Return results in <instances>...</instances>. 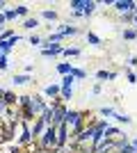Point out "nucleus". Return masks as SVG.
I'll return each mask as SVG.
<instances>
[{
	"instance_id": "obj_14",
	"label": "nucleus",
	"mask_w": 137,
	"mask_h": 153,
	"mask_svg": "<svg viewBox=\"0 0 137 153\" xmlns=\"http://www.w3.org/2000/svg\"><path fill=\"white\" fill-rule=\"evenodd\" d=\"M30 82V76L27 73H23V76H14V85H25Z\"/></svg>"
},
{
	"instance_id": "obj_19",
	"label": "nucleus",
	"mask_w": 137,
	"mask_h": 153,
	"mask_svg": "<svg viewBox=\"0 0 137 153\" xmlns=\"http://www.w3.org/2000/svg\"><path fill=\"white\" fill-rule=\"evenodd\" d=\"M62 53H64L66 57H73V55H80V51H78V48H64Z\"/></svg>"
},
{
	"instance_id": "obj_31",
	"label": "nucleus",
	"mask_w": 137,
	"mask_h": 153,
	"mask_svg": "<svg viewBox=\"0 0 137 153\" xmlns=\"http://www.w3.org/2000/svg\"><path fill=\"white\" fill-rule=\"evenodd\" d=\"M135 23H137V14H135Z\"/></svg>"
},
{
	"instance_id": "obj_8",
	"label": "nucleus",
	"mask_w": 137,
	"mask_h": 153,
	"mask_svg": "<svg viewBox=\"0 0 137 153\" xmlns=\"http://www.w3.org/2000/svg\"><path fill=\"white\" fill-rule=\"evenodd\" d=\"M64 51L62 46H57V44H53L50 48H44V57H53V55H59V53Z\"/></svg>"
},
{
	"instance_id": "obj_3",
	"label": "nucleus",
	"mask_w": 137,
	"mask_h": 153,
	"mask_svg": "<svg viewBox=\"0 0 137 153\" xmlns=\"http://www.w3.org/2000/svg\"><path fill=\"white\" fill-rule=\"evenodd\" d=\"M73 9V16H89V14H94V9H96V2H91V0H73L71 5H69Z\"/></svg>"
},
{
	"instance_id": "obj_1",
	"label": "nucleus",
	"mask_w": 137,
	"mask_h": 153,
	"mask_svg": "<svg viewBox=\"0 0 137 153\" xmlns=\"http://www.w3.org/2000/svg\"><path fill=\"white\" fill-rule=\"evenodd\" d=\"M39 146L44 149V151H50V149H57V128L55 126H48L41 133V142Z\"/></svg>"
},
{
	"instance_id": "obj_7",
	"label": "nucleus",
	"mask_w": 137,
	"mask_h": 153,
	"mask_svg": "<svg viewBox=\"0 0 137 153\" xmlns=\"http://www.w3.org/2000/svg\"><path fill=\"white\" fill-rule=\"evenodd\" d=\"M14 44H19V34H14L12 39H5V41H0V51H2V55H7V53L12 51Z\"/></svg>"
},
{
	"instance_id": "obj_29",
	"label": "nucleus",
	"mask_w": 137,
	"mask_h": 153,
	"mask_svg": "<svg viewBox=\"0 0 137 153\" xmlns=\"http://www.w3.org/2000/svg\"><path fill=\"white\" fill-rule=\"evenodd\" d=\"M2 7H5V2H2V0H0V9H2Z\"/></svg>"
},
{
	"instance_id": "obj_18",
	"label": "nucleus",
	"mask_w": 137,
	"mask_h": 153,
	"mask_svg": "<svg viewBox=\"0 0 137 153\" xmlns=\"http://www.w3.org/2000/svg\"><path fill=\"white\" fill-rule=\"evenodd\" d=\"M41 16H44V19H48V21H55V19H57V14L50 12V9H44V12H41Z\"/></svg>"
},
{
	"instance_id": "obj_5",
	"label": "nucleus",
	"mask_w": 137,
	"mask_h": 153,
	"mask_svg": "<svg viewBox=\"0 0 137 153\" xmlns=\"http://www.w3.org/2000/svg\"><path fill=\"white\" fill-rule=\"evenodd\" d=\"M105 128H107V123H105V121H98V123H96V128H94V135H91V142H94V146H96V144H101V142H103Z\"/></svg>"
},
{
	"instance_id": "obj_10",
	"label": "nucleus",
	"mask_w": 137,
	"mask_h": 153,
	"mask_svg": "<svg viewBox=\"0 0 137 153\" xmlns=\"http://www.w3.org/2000/svg\"><path fill=\"white\" fill-rule=\"evenodd\" d=\"M0 98H2V103H5V105H14V103H16V96H14L12 91H2V96H0Z\"/></svg>"
},
{
	"instance_id": "obj_2",
	"label": "nucleus",
	"mask_w": 137,
	"mask_h": 153,
	"mask_svg": "<svg viewBox=\"0 0 137 153\" xmlns=\"http://www.w3.org/2000/svg\"><path fill=\"white\" fill-rule=\"evenodd\" d=\"M85 119H87L85 112H76V110H69V112H66V126H71V130H73L76 135L82 130V123H85Z\"/></svg>"
},
{
	"instance_id": "obj_11",
	"label": "nucleus",
	"mask_w": 137,
	"mask_h": 153,
	"mask_svg": "<svg viewBox=\"0 0 137 153\" xmlns=\"http://www.w3.org/2000/svg\"><path fill=\"white\" fill-rule=\"evenodd\" d=\"M96 78H98V80H114V78H117V73H110V71H98Z\"/></svg>"
},
{
	"instance_id": "obj_16",
	"label": "nucleus",
	"mask_w": 137,
	"mask_h": 153,
	"mask_svg": "<svg viewBox=\"0 0 137 153\" xmlns=\"http://www.w3.org/2000/svg\"><path fill=\"white\" fill-rule=\"evenodd\" d=\"M87 41H89V44H94V46H101V39H98L94 32H87Z\"/></svg>"
},
{
	"instance_id": "obj_24",
	"label": "nucleus",
	"mask_w": 137,
	"mask_h": 153,
	"mask_svg": "<svg viewBox=\"0 0 137 153\" xmlns=\"http://www.w3.org/2000/svg\"><path fill=\"white\" fill-rule=\"evenodd\" d=\"M5 69H7V57L2 55V57H0V71H5Z\"/></svg>"
},
{
	"instance_id": "obj_4",
	"label": "nucleus",
	"mask_w": 137,
	"mask_h": 153,
	"mask_svg": "<svg viewBox=\"0 0 137 153\" xmlns=\"http://www.w3.org/2000/svg\"><path fill=\"white\" fill-rule=\"evenodd\" d=\"M114 7H117V12L124 14V16H133V14L137 12V5L133 0H119V2H114Z\"/></svg>"
},
{
	"instance_id": "obj_22",
	"label": "nucleus",
	"mask_w": 137,
	"mask_h": 153,
	"mask_svg": "<svg viewBox=\"0 0 137 153\" xmlns=\"http://www.w3.org/2000/svg\"><path fill=\"white\" fill-rule=\"evenodd\" d=\"M27 12H30V9H27L25 5H19V7H16V14H19V16H25Z\"/></svg>"
},
{
	"instance_id": "obj_9",
	"label": "nucleus",
	"mask_w": 137,
	"mask_h": 153,
	"mask_svg": "<svg viewBox=\"0 0 137 153\" xmlns=\"http://www.w3.org/2000/svg\"><path fill=\"white\" fill-rule=\"evenodd\" d=\"M21 142H23V144L32 142V133H30V128H27V121H23V133H21Z\"/></svg>"
},
{
	"instance_id": "obj_15",
	"label": "nucleus",
	"mask_w": 137,
	"mask_h": 153,
	"mask_svg": "<svg viewBox=\"0 0 137 153\" xmlns=\"http://www.w3.org/2000/svg\"><path fill=\"white\" fill-rule=\"evenodd\" d=\"M71 76L76 78V80H82V78H87V71H82V69H73V71H71Z\"/></svg>"
},
{
	"instance_id": "obj_17",
	"label": "nucleus",
	"mask_w": 137,
	"mask_h": 153,
	"mask_svg": "<svg viewBox=\"0 0 137 153\" xmlns=\"http://www.w3.org/2000/svg\"><path fill=\"white\" fill-rule=\"evenodd\" d=\"M76 32H78L76 27H64V30H59L57 34H59V37H69V34H76Z\"/></svg>"
},
{
	"instance_id": "obj_13",
	"label": "nucleus",
	"mask_w": 137,
	"mask_h": 153,
	"mask_svg": "<svg viewBox=\"0 0 137 153\" xmlns=\"http://www.w3.org/2000/svg\"><path fill=\"white\" fill-rule=\"evenodd\" d=\"M59 73H64V76H71V71H73V64H59L57 66Z\"/></svg>"
},
{
	"instance_id": "obj_27",
	"label": "nucleus",
	"mask_w": 137,
	"mask_h": 153,
	"mask_svg": "<svg viewBox=\"0 0 137 153\" xmlns=\"http://www.w3.org/2000/svg\"><path fill=\"white\" fill-rule=\"evenodd\" d=\"M7 108V105H5V103H2V98H0V112H2V110H5Z\"/></svg>"
},
{
	"instance_id": "obj_21",
	"label": "nucleus",
	"mask_w": 137,
	"mask_h": 153,
	"mask_svg": "<svg viewBox=\"0 0 137 153\" xmlns=\"http://www.w3.org/2000/svg\"><path fill=\"white\" fill-rule=\"evenodd\" d=\"M137 37V30H124V39H135Z\"/></svg>"
},
{
	"instance_id": "obj_12",
	"label": "nucleus",
	"mask_w": 137,
	"mask_h": 153,
	"mask_svg": "<svg viewBox=\"0 0 137 153\" xmlns=\"http://www.w3.org/2000/svg\"><path fill=\"white\" fill-rule=\"evenodd\" d=\"M44 94L46 96H57L59 94V85H48V87L44 89Z\"/></svg>"
},
{
	"instance_id": "obj_20",
	"label": "nucleus",
	"mask_w": 137,
	"mask_h": 153,
	"mask_svg": "<svg viewBox=\"0 0 137 153\" xmlns=\"http://www.w3.org/2000/svg\"><path fill=\"white\" fill-rule=\"evenodd\" d=\"M2 14H5V21H14L16 16H19V14H16V9H9V12H2Z\"/></svg>"
},
{
	"instance_id": "obj_26",
	"label": "nucleus",
	"mask_w": 137,
	"mask_h": 153,
	"mask_svg": "<svg viewBox=\"0 0 137 153\" xmlns=\"http://www.w3.org/2000/svg\"><path fill=\"white\" fill-rule=\"evenodd\" d=\"M128 80H130V82H137V76L135 73H128Z\"/></svg>"
},
{
	"instance_id": "obj_6",
	"label": "nucleus",
	"mask_w": 137,
	"mask_h": 153,
	"mask_svg": "<svg viewBox=\"0 0 137 153\" xmlns=\"http://www.w3.org/2000/svg\"><path fill=\"white\" fill-rule=\"evenodd\" d=\"M57 128V149H62L66 144V137H69V133H66V123H59V126H55Z\"/></svg>"
},
{
	"instance_id": "obj_25",
	"label": "nucleus",
	"mask_w": 137,
	"mask_h": 153,
	"mask_svg": "<svg viewBox=\"0 0 137 153\" xmlns=\"http://www.w3.org/2000/svg\"><path fill=\"white\" fill-rule=\"evenodd\" d=\"M39 41H41V39L37 37V34H32V37H30V44H32V46H37V44H39Z\"/></svg>"
},
{
	"instance_id": "obj_28",
	"label": "nucleus",
	"mask_w": 137,
	"mask_h": 153,
	"mask_svg": "<svg viewBox=\"0 0 137 153\" xmlns=\"http://www.w3.org/2000/svg\"><path fill=\"white\" fill-rule=\"evenodd\" d=\"M133 146H135V151H137V137H135V140H133Z\"/></svg>"
},
{
	"instance_id": "obj_32",
	"label": "nucleus",
	"mask_w": 137,
	"mask_h": 153,
	"mask_svg": "<svg viewBox=\"0 0 137 153\" xmlns=\"http://www.w3.org/2000/svg\"><path fill=\"white\" fill-rule=\"evenodd\" d=\"M0 57H2V51H0Z\"/></svg>"
},
{
	"instance_id": "obj_30",
	"label": "nucleus",
	"mask_w": 137,
	"mask_h": 153,
	"mask_svg": "<svg viewBox=\"0 0 137 153\" xmlns=\"http://www.w3.org/2000/svg\"><path fill=\"white\" fill-rule=\"evenodd\" d=\"M2 91H5V89H0V96H2Z\"/></svg>"
},
{
	"instance_id": "obj_23",
	"label": "nucleus",
	"mask_w": 137,
	"mask_h": 153,
	"mask_svg": "<svg viewBox=\"0 0 137 153\" xmlns=\"http://www.w3.org/2000/svg\"><path fill=\"white\" fill-rule=\"evenodd\" d=\"M25 27H27V30L37 27V19H27V21H25Z\"/></svg>"
}]
</instances>
